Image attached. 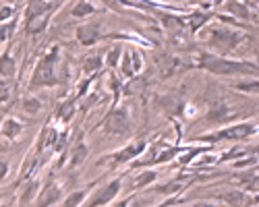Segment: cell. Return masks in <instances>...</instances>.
I'll list each match as a JSON object with an SVG mask.
<instances>
[{"mask_svg":"<svg viewBox=\"0 0 259 207\" xmlns=\"http://www.w3.org/2000/svg\"><path fill=\"white\" fill-rule=\"evenodd\" d=\"M191 69H201L215 77H257L259 69L257 62L245 58H232V56H218L205 50H195V54L189 60Z\"/></svg>","mask_w":259,"mask_h":207,"instance_id":"obj_1","label":"cell"},{"mask_svg":"<svg viewBox=\"0 0 259 207\" xmlns=\"http://www.w3.org/2000/svg\"><path fill=\"white\" fill-rule=\"evenodd\" d=\"M62 54L64 52L58 44L50 46L46 52H41V56L37 58L35 67L29 75L27 93H33L39 89H52L60 81H64V77L69 75V62H64Z\"/></svg>","mask_w":259,"mask_h":207,"instance_id":"obj_2","label":"cell"},{"mask_svg":"<svg viewBox=\"0 0 259 207\" xmlns=\"http://www.w3.org/2000/svg\"><path fill=\"white\" fill-rule=\"evenodd\" d=\"M197 39L205 46V52L218 54V56H230L239 52L245 44H251L253 37L245 29H232L226 25H207L197 33Z\"/></svg>","mask_w":259,"mask_h":207,"instance_id":"obj_3","label":"cell"},{"mask_svg":"<svg viewBox=\"0 0 259 207\" xmlns=\"http://www.w3.org/2000/svg\"><path fill=\"white\" fill-rule=\"evenodd\" d=\"M257 135V120H239V122H232V124H226V127H220V129H211L209 133H203V135H197L193 137L191 141L195 143H203V145H213L218 143H236V141H247L251 137Z\"/></svg>","mask_w":259,"mask_h":207,"instance_id":"obj_4","label":"cell"},{"mask_svg":"<svg viewBox=\"0 0 259 207\" xmlns=\"http://www.w3.org/2000/svg\"><path fill=\"white\" fill-rule=\"evenodd\" d=\"M147 145L149 143L145 139H141V137L139 139H133V141H128L126 145H122L120 149H114L110 153L102 156L96 162V166H98V168H106V172H112L116 168H122V166H131L135 160H139L145 153Z\"/></svg>","mask_w":259,"mask_h":207,"instance_id":"obj_5","label":"cell"},{"mask_svg":"<svg viewBox=\"0 0 259 207\" xmlns=\"http://www.w3.org/2000/svg\"><path fill=\"white\" fill-rule=\"evenodd\" d=\"M96 129H100L108 137H124L133 129V116L126 106L116 104V106H112L106 112V116L96 124Z\"/></svg>","mask_w":259,"mask_h":207,"instance_id":"obj_6","label":"cell"},{"mask_svg":"<svg viewBox=\"0 0 259 207\" xmlns=\"http://www.w3.org/2000/svg\"><path fill=\"white\" fill-rule=\"evenodd\" d=\"M239 110H234V106L224 99V97H213L209 99L207 108H205V116H201V122H205L207 127H226V124H232V122H239Z\"/></svg>","mask_w":259,"mask_h":207,"instance_id":"obj_7","label":"cell"},{"mask_svg":"<svg viewBox=\"0 0 259 207\" xmlns=\"http://www.w3.org/2000/svg\"><path fill=\"white\" fill-rule=\"evenodd\" d=\"M122 182H124V178L120 174L114 176L112 180H108V182H100L96 189L90 193L88 201H85L81 207H108L112 201H116L120 197Z\"/></svg>","mask_w":259,"mask_h":207,"instance_id":"obj_8","label":"cell"},{"mask_svg":"<svg viewBox=\"0 0 259 207\" xmlns=\"http://www.w3.org/2000/svg\"><path fill=\"white\" fill-rule=\"evenodd\" d=\"M224 15L236 19L239 23H245V25H251L257 21V15L253 11H257V3H241V0H226V3L218 5Z\"/></svg>","mask_w":259,"mask_h":207,"instance_id":"obj_9","label":"cell"},{"mask_svg":"<svg viewBox=\"0 0 259 207\" xmlns=\"http://www.w3.org/2000/svg\"><path fill=\"white\" fill-rule=\"evenodd\" d=\"M104 23L102 21H88L75 27V41L83 48H94L98 41L104 39Z\"/></svg>","mask_w":259,"mask_h":207,"instance_id":"obj_10","label":"cell"},{"mask_svg":"<svg viewBox=\"0 0 259 207\" xmlns=\"http://www.w3.org/2000/svg\"><path fill=\"white\" fill-rule=\"evenodd\" d=\"M213 201H218L222 207H257V197L255 195H247L239 189L232 191H222L218 195H211Z\"/></svg>","mask_w":259,"mask_h":207,"instance_id":"obj_11","label":"cell"},{"mask_svg":"<svg viewBox=\"0 0 259 207\" xmlns=\"http://www.w3.org/2000/svg\"><path fill=\"white\" fill-rule=\"evenodd\" d=\"M64 197V189L58 180H48L44 186H39L37 197H35V207H54L62 201Z\"/></svg>","mask_w":259,"mask_h":207,"instance_id":"obj_12","label":"cell"},{"mask_svg":"<svg viewBox=\"0 0 259 207\" xmlns=\"http://www.w3.org/2000/svg\"><path fill=\"white\" fill-rule=\"evenodd\" d=\"M183 19H185V27H187V33L189 35H197L203 27H207L211 21H213V11H187L183 13Z\"/></svg>","mask_w":259,"mask_h":207,"instance_id":"obj_13","label":"cell"},{"mask_svg":"<svg viewBox=\"0 0 259 207\" xmlns=\"http://www.w3.org/2000/svg\"><path fill=\"white\" fill-rule=\"evenodd\" d=\"M158 178H160V170H156V168L137 170V174H133L131 180H128L126 195H135V191H145V189H149V186L156 184Z\"/></svg>","mask_w":259,"mask_h":207,"instance_id":"obj_14","label":"cell"},{"mask_svg":"<svg viewBox=\"0 0 259 207\" xmlns=\"http://www.w3.org/2000/svg\"><path fill=\"white\" fill-rule=\"evenodd\" d=\"M25 129H27V124L23 120H19L17 116H5L3 122H0V141L11 145L23 135Z\"/></svg>","mask_w":259,"mask_h":207,"instance_id":"obj_15","label":"cell"},{"mask_svg":"<svg viewBox=\"0 0 259 207\" xmlns=\"http://www.w3.org/2000/svg\"><path fill=\"white\" fill-rule=\"evenodd\" d=\"M88 158H90V145L83 139H77L67 149V164L64 166H67L69 170H79L81 166L88 162Z\"/></svg>","mask_w":259,"mask_h":207,"instance_id":"obj_16","label":"cell"},{"mask_svg":"<svg viewBox=\"0 0 259 207\" xmlns=\"http://www.w3.org/2000/svg\"><path fill=\"white\" fill-rule=\"evenodd\" d=\"M100 182H104V176H100V178L92 180L90 184L81 186V189H77V191H71L69 195H64V197H62V201H60V207H81L85 201H88L90 193L96 189V186H98Z\"/></svg>","mask_w":259,"mask_h":207,"instance_id":"obj_17","label":"cell"},{"mask_svg":"<svg viewBox=\"0 0 259 207\" xmlns=\"http://www.w3.org/2000/svg\"><path fill=\"white\" fill-rule=\"evenodd\" d=\"M54 13H44V15H33V17H23V31L27 35H41L52 23Z\"/></svg>","mask_w":259,"mask_h":207,"instance_id":"obj_18","label":"cell"},{"mask_svg":"<svg viewBox=\"0 0 259 207\" xmlns=\"http://www.w3.org/2000/svg\"><path fill=\"white\" fill-rule=\"evenodd\" d=\"M189 189V180H185V176H179V178H172L168 182H162V184H154V193L160 195V197H166V199H172V197H179L183 191Z\"/></svg>","mask_w":259,"mask_h":207,"instance_id":"obj_19","label":"cell"},{"mask_svg":"<svg viewBox=\"0 0 259 207\" xmlns=\"http://www.w3.org/2000/svg\"><path fill=\"white\" fill-rule=\"evenodd\" d=\"M79 67H81L83 79H85V77H98V75L104 71L102 54L96 52V54H85V56H81V58H79Z\"/></svg>","mask_w":259,"mask_h":207,"instance_id":"obj_20","label":"cell"},{"mask_svg":"<svg viewBox=\"0 0 259 207\" xmlns=\"http://www.w3.org/2000/svg\"><path fill=\"white\" fill-rule=\"evenodd\" d=\"M37 191H39V178L31 176V178H27L25 182H21V189H19V193H17V203H19V207H27L29 203H33L35 197H37Z\"/></svg>","mask_w":259,"mask_h":207,"instance_id":"obj_21","label":"cell"},{"mask_svg":"<svg viewBox=\"0 0 259 207\" xmlns=\"http://www.w3.org/2000/svg\"><path fill=\"white\" fill-rule=\"evenodd\" d=\"M19 73V62L17 58L13 56V50L11 46H7V50L0 54V79L5 81H13Z\"/></svg>","mask_w":259,"mask_h":207,"instance_id":"obj_22","label":"cell"},{"mask_svg":"<svg viewBox=\"0 0 259 207\" xmlns=\"http://www.w3.org/2000/svg\"><path fill=\"white\" fill-rule=\"evenodd\" d=\"M64 3H48V0H33V3L23 5V17H33V15H44V13H54L60 11Z\"/></svg>","mask_w":259,"mask_h":207,"instance_id":"obj_23","label":"cell"},{"mask_svg":"<svg viewBox=\"0 0 259 207\" xmlns=\"http://www.w3.org/2000/svg\"><path fill=\"white\" fill-rule=\"evenodd\" d=\"M98 13H100V3H92V0H77L69 9L71 19H90Z\"/></svg>","mask_w":259,"mask_h":207,"instance_id":"obj_24","label":"cell"},{"mask_svg":"<svg viewBox=\"0 0 259 207\" xmlns=\"http://www.w3.org/2000/svg\"><path fill=\"white\" fill-rule=\"evenodd\" d=\"M77 108H79V101H77L75 97H73V99L69 97V99L60 101V104H58V108H56V114H54V120L62 122L64 127H67V124H71V120H73Z\"/></svg>","mask_w":259,"mask_h":207,"instance_id":"obj_25","label":"cell"},{"mask_svg":"<svg viewBox=\"0 0 259 207\" xmlns=\"http://www.w3.org/2000/svg\"><path fill=\"white\" fill-rule=\"evenodd\" d=\"M19 108H21V112L27 114V116H37L39 112H44V101H41V97H39V95L27 93V95L21 97Z\"/></svg>","mask_w":259,"mask_h":207,"instance_id":"obj_26","label":"cell"},{"mask_svg":"<svg viewBox=\"0 0 259 207\" xmlns=\"http://www.w3.org/2000/svg\"><path fill=\"white\" fill-rule=\"evenodd\" d=\"M122 50L124 46L122 44H110L104 54H102V60H104V69H110V71H116L118 69V62H120V56H122Z\"/></svg>","mask_w":259,"mask_h":207,"instance_id":"obj_27","label":"cell"},{"mask_svg":"<svg viewBox=\"0 0 259 207\" xmlns=\"http://www.w3.org/2000/svg\"><path fill=\"white\" fill-rule=\"evenodd\" d=\"M230 89L236 91V93H245V95H257V91H259V81H257V77H247V81L232 83Z\"/></svg>","mask_w":259,"mask_h":207,"instance_id":"obj_28","label":"cell"},{"mask_svg":"<svg viewBox=\"0 0 259 207\" xmlns=\"http://www.w3.org/2000/svg\"><path fill=\"white\" fill-rule=\"evenodd\" d=\"M126 48H128V54H131L133 73H135V77H137V75H141V73H143V69H145V58H143V52H141L139 48H135V46H126Z\"/></svg>","mask_w":259,"mask_h":207,"instance_id":"obj_29","label":"cell"},{"mask_svg":"<svg viewBox=\"0 0 259 207\" xmlns=\"http://www.w3.org/2000/svg\"><path fill=\"white\" fill-rule=\"evenodd\" d=\"M17 15H19V5L0 3V23H9V21L17 19Z\"/></svg>","mask_w":259,"mask_h":207,"instance_id":"obj_30","label":"cell"},{"mask_svg":"<svg viewBox=\"0 0 259 207\" xmlns=\"http://www.w3.org/2000/svg\"><path fill=\"white\" fill-rule=\"evenodd\" d=\"M17 25H19V19H13L9 23H0V44H9Z\"/></svg>","mask_w":259,"mask_h":207,"instance_id":"obj_31","label":"cell"},{"mask_svg":"<svg viewBox=\"0 0 259 207\" xmlns=\"http://www.w3.org/2000/svg\"><path fill=\"white\" fill-rule=\"evenodd\" d=\"M11 99H13V87H11V81L0 79V106H5V104H11Z\"/></svg>","mask_w":259,"mask_h":207,"instance_id":"obj_32","label":"cell"},{"mask_svg":"<svg viewBox=\"0 0 259 207\" xmlns=\"http://www.w3.org/2000/svg\"><path fill=\"white\" fill-rule=\"evenodd\" d=\"M11 174V162L9 160H0V184H5Z\"/></svg>","mask_w":259,"mask_h":207,"instance_id":"obj_33","label":"cell"},{"mask_svg":"<svg viewBox=\"0 0 259 207\" xmlns=\"http://www.w3.org/2000/svg\"><path fill=\"white\" fill-rule=\"evenodd\" d=\"M189 207H222V205L213 199H199V201H193Z\"/></svg>","mask_w":259,"mask_h":207,"instance_id":"obj_34","label":"cell"},{"mask_svg":"<svg viewBox=\"0 0 259 207\" xmlns=\"http://www.w3.org/2000/svg\"><path fill=\"white\" fill-rule=\"evenodd\" d=\"M131 197H133V195H124V197H118L116 201H112V203L108 205V207H126V205H128V201H131Z\"/></svg>","mask_w":259,"mask_h":207,"instance_id":"obj_35","label":"cell"},{"mask_svg":"<svg viewBox=\"0 0 259 207\" xmlns=\"http://www.w3.org/2000/svg\"><path fill=\"white\" fill-rule=\"evenodd\" d=\"M0 207H13V201H3V203H0Z\"/></svg>","mask_w":259,"mask_h":207,"instance_id":"obj_36","label":"cell"},{"mask_svg":"<svg viewBox=\"0 0 259 207\" xmlns=\"http://www.w3.org/2000/svg\"><path fill=\"white\" fill-rule=\"evenodd\" d=\"M3 118H5V114H0V122H3Z\"/></svg>","mask_w":259,"mask_h":207,"instance_id":"obj_37","label":"cell"},{"mask_svg":"<svg viewBox=\"0 0 259 207\" xmlns=\"http://www.w3.org/2000/svg\"><path fill=\"white\" fill-rule=\"evenodd\" d=\"M0 203H3V199H0Z\"/></svg>","mask_w":259,"mask_h":207,"instance_id":"obj_38","label":"cell"}]
</instances>
